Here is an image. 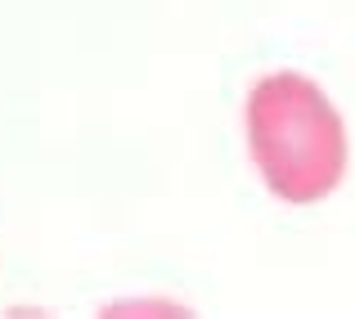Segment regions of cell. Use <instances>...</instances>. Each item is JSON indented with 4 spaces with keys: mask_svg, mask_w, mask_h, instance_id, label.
<instances>
[{
    "mask_svg": "<svg viewBox=\"0 0 355 319\" xmlns=\"http://www.w3.org/2000/svg\"><path fill=\"white\" fill-rule=\"evenodd\" d=\"M248 153L275 198L311 207L342 184L351 139L324 86L302 72H266L248 90Z\"/></svg>",
    "mask_w": 355,
    "mask_h": 319,
    "instance_id": "cell-1",
    "label": "cell"
}]
</instances>
